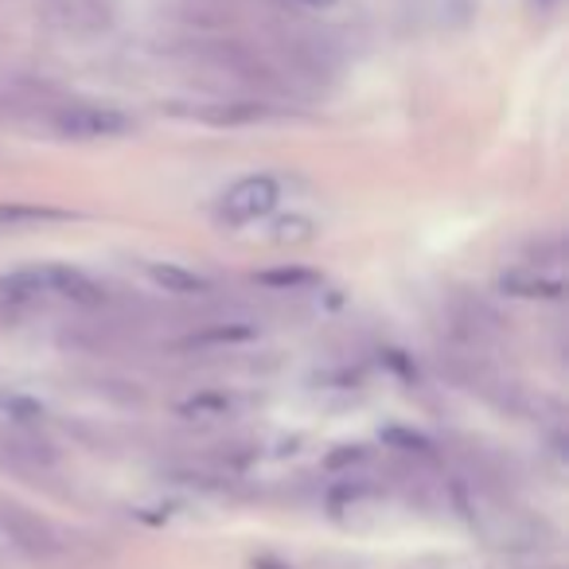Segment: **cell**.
Listing matches in <instances>:
<instances>
[{
  "mask_svg": "<svg viewBox=\"0 0 569 569\" xmlns=\"http://www.w3.org/2000/svg\"><path fill=\"white\" fill-rule=\"evenodd\" d=\"M4 297L9 301H79L94 305L102 301V289L90 281L87 273L71 266H40L24 269V273H12L4 281Z\"/></svg>",
  "mask_w": 569,
  "mask_h": 569,
  "instance_id": "cell-1",
  "label": "cell"
},
{
  "mask_svg": "<svg viewBox=\"0 0 569 569\" xmlns=\"http://www.w3.org/2000/svg\"><path fill=\"white\" fill-rule=\"evenodd\" d=\"M277 199H281V188L273 176H246L219 199V219L230 227H246V222H258L261 214L273 211Z\"/></svg>",
  "mask_w": 569,
  "mask_h": 569,
  "instance_id": "cell-2",
  "label": "cell"
},
{
  "mask_svg": "<svg viewBox=\"0 0 569 569\" xmlns=\"http://www.w3.org/2000/svg\"><path fill=\"white\" fill-rule=\"evenodd\" d=\"M56 129L63 137H79V141H98V137H121L133 129V121L118 110H102V106H67L56 113Z\"/></svg>",
  "mask_w": 569,
  "mask_h": 569,
  "instance_id": "cell-3",
  "label": "cell"
},
{
  "mask_svg": "<svg viewBox=\"0 0 569 569\" xmlns=\"http://www.w3.org/2000/svg\"><path fill=\"white\" fill-rule=\"evenodd\" d=\"M152 281L164 284V293H180V297H196V293H211V281L196 269H183L176 261H164V266H149Z\"/></svg>",
  "mask_w": 569,
  "mask_h": 569,
  "instance_id": "cell-4",
  "label": "cell"
},
{
  "mask_svg": "<svg viewBox=\"0 0 569 569\" xmlns=\"http://www.w3.org/2000/svg\"><path fill=\"white\" fill-rule=\"evenodd\" d=\"M0 418L12 426H36V421H43V410L20 395H0Z\"/></svg>",
  "mask_w": 569,
  "mask_h": 569,
  "instance_id": "cell-5",
  "label": "cell"
},
{
  "mask_svg": "<svg viewBox=\"0 0 569 569\" xmlns=\"http://www.w3.org/2000/svg\"><path fill=\"white\" fill-rule=\"evenodd\" d=\"M230 410H234V402L227 395H207L183 406V413H191V418H227Z\"/></svg>",
  "mask_w": 569,
  "mask_h": 569,
  "instance_id": "cell-6",
  "label": "cell"
},
{
  "mask_svg": "<svg viewBox=\"0 0 569 569\" xmlns=\"http://www.w3.org/2000/svg\"><path fill=\"white\" fill-rule=\"evenodd\" d=\"M289 4H301V9H332L336 0H289Z\"/></svg>",
  "mask_w": 569,
  "mask_h": 569,
  "instance_id": "cell-7",
  "label": "cell"
},
{
  "mask_svg": "<svg viewBox=\"0 0 569 569\" xmlns=\"http://www.w3.org/2000/svg\"><path fill=\"white\" fill-rule=\"evenodd\" d=\"M542 4H553V0H542Z\"/></svg>",
  "mask_w": 569,
  "mask_h": 569,
  "instance_id": "cell-8",
  "label": "cell"
}]
</instances>
